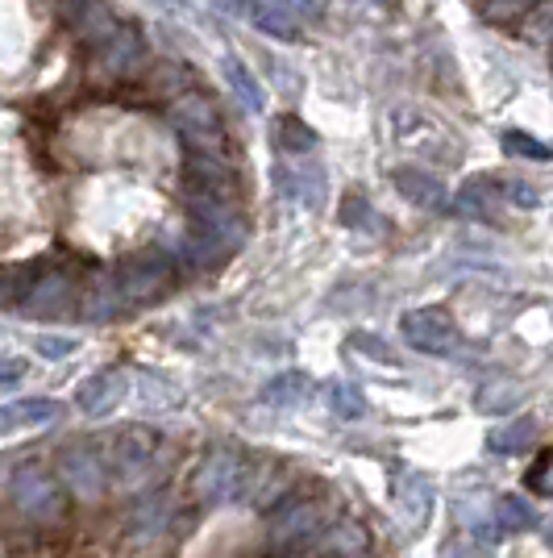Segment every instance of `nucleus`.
<instances>
[{
  "mask_svg": "<svg viewBox=\"0 0 553 558\" xmlns=\"http://www.w3.org/2000/svg\"><path fill=\"white\" fill-rule=\"evenodd\" d=\"M162 463V434L150 425H125L105 442V466H109V488L142 492Z\"/></svg>",
  "mask_w": 553,
  "mask_h": 558,
  "instance_id": "f257e3e1",
  "label": "nucleus"
},
{
  "mask_svg": "<svg viewBox=\"0 0 553 558\" xmlns=\"http://www.w3.org/2000/svg\"><path fill=\"white\" fill-rule=\"evenodd\" d=\"M9 500L13 509L22 512L25 521L38 525H54L67 517V488L59 480V471H50L42 459H22L9 475Z\"/></svg>",
  "mask_w": 553,
  "mask_h": 558,
  "instance_id": "f03ea898",
  "label": "nucleus"
},
{
  "mask_svg": "<svg viewBox=\"0 0 553 558\" xmlns=\"http://www.w3.org/2000/svg\"><path fill=\"white\" fill-rule=\"evenodd\" d=\"M254 488V463L237 450H208L187 475V492L200 505H230Z\"/></svg>",
  "mask_w": 553,
  "mask_h": 558,
  "instance_id": "7ed1b4c3",
  "label": "nucleus"
},
{
  "mask_svg": "<svg viewBox=\"0 0 553 558\" xmlns=\"http://www.w3.org/2000/svg\"><path fill=\"white\" fill-rule=\"evenodd\" d=\"M171 125L175 134L196 150V155H212L221 159L225 146H230V134H225V121H221V109L212 105V96L205 93H187L171 105Z\"/></svg>",
  "mask_w": 553,
  "mask_h": 558,
  "instance_id": "20e7f679",
  "label": "nucleus"
},
{
  "mask_svg": "<svg viewBox=\"0 0 553 558\" xmlns=\"http://www.w3.org/2000/svg\"><path fill=\"white\" fill-rule=\"evenodd\" d=\"M400 333H404V342L420 354H433V359H454L466 342H462V329L454 326V317L438 308V304H425V308H413V313H404V322H400Z\"/></svg>",
  "mask_w": 553,
  "mask_h": 558,
  "instance_id": "39448f33",
  "label": "nucleus"
},
{
  "mask_svg": "<svg viewBox=\"0 0 553 558\" xmlns=\"http://www.w3.org/2000/svg\"><path fill=\"white\" fill-rule=\"evenodd\" d=\"M59 480L71 496H79L84 505H93L105 496L109 488V466H105V454H96V446L79 442V446H63L59 450Z\"/></svg>",
  "mask_w": 553,
  "mask_h": 558,
  "instance_id": "423d86ee",
  "label": "nucleus"
},
{
  "mask_svg": "<svg viewBox=\"0 0 553 558\" xmlns=\"http://www.w3.org/2000/svg\"><path fill=\"white\" fill-rule=\"evenodd\" d=\"M116 279H121V292L130 304H150L167 296V288L175 283V267L162 255H138L116 271Z\"/></svg>",
  "mask_w": 553,
  "mask_h": 558,
  "instance_id": "0eeeda50",
  "label": "nucleus"
},
{
  "mask_svg": "<svg viewBox=\"0 0 553 558\" xmlns=\"http://www.w3.org/2000/svg\"><path fill=\"white\" fill-rule=\"evenodd\" d=\"M275 187L300 209H321L324 205V167L304 159H283L275 167Z\"/></svg>",
  "mask_w": 553,
  "mask_h": 558,
  "instance_id": "6e6552de",
  "label": "nucleus"
},
{
  "mask_svg": "<svg viewBox=\"0 0 553 558\" xmlns=\"http://www.w3.org/2000/svg\"><path fill=\"white\" fill-rule=\"evenodd\" d=\"M79 288H75V279L67 271H50V276L34 279V292H29V301L25 308L34 313V317H67L71 308H79Z\"/></svg>",
  "mask_w": 553,
  "mask_h": 558,
  "instance_id": "1a4fd4ad",
  "label": "nucleus"
},
{
  "mask_svg": "<svg viewBox=\"0 0 553 558\" xmlns=\"http://www.w3.org/2000/svg\"><path fill=\"white\" fill-rule=\"evenodd\" d=\"M63 13H67L71 29H75L84 43H93V47H100L105 38H113L116 29H121L116 13L105 0H63Z\"/></svg>",
  "mask_w": 553,
  "mask_h": 558,
  "instance_id": "9d476101",
  "label": "nucleus"
},
{
  "mask_svg": "<svg viewBox=\"0 0 553 558\" xmlns=\"http://www.w3.org/2000/svg\"><path fill=\"white\" fill-rule=\"evenodd\" d=\"M125 388H130V379L125 372H96L88 375L84 384H79V392H75V404L88 413V417H109L116 404L125 400Z\"/></svg>",
  "mask_w": 553,
  "mask_h": 558,
  "instance_id": "9b49d317",
  "label": "nucleus"
},
{
  "mask_svg": "<svg viewBox=\"0 0 553 558\" xmlns=\"http://www.w3.org/2000/svg\"><path fill=\"white\" fill-rule=\"evenodd\" d=\"M142 54H146V47H142V34L134 29V25H121L113 38H105L100 47H96V68H100V75H130V71L142 63Z\"/></svg>",
  "mask_w": 553,
  "mask_h": 558,
  "instance_id": "f8f14e48",
  "label": "nucleus"
},
{
  "mask_svg": "<svg viewBox=\"0 0 553 558\" xmlns=\"http://www.w3.org/2000/svg\"><path fill=\"white\" fill-rule=\"evenodd\" d=\"M392 180H395V192H400L408 205H416V209H425V213L450 209L445 184H441V180H433L429 171H420V167H395Z\"/></svg>",
  "mask_w": 553,
  "mask_h": 558,
  "instance_id": "ddd939ff",
  "label": "nucleus"
},
{
  "mask_svg": "<svg viewBox=\"0 0 553 558\" xmlns=\"http://www.w3.org/2000/svg\"><path fill=\"white\" fill-rule=\"evenodd\" d=\"M63 417V404L50 396H29L0 409V429H29V425H54Z\"/></svg>",
  "mask_w": 553,
  "mask_h": 558,
  "instance_id": "4468645a",
  "label": "nucleus"
},
{
  "mask_svg": "<svg viewBox=\"0 0 553 558\" xmlns=\"http://www.w3.org/2000/svg\"><path fill=\"white\" fill-rule=\"evenodd\" d=\"M250 22L258 25L262 34L279 38V43L300 38V17L292 13L287 0H250Z\"/></svg>",
  "mask_w": 553,
  "mask_h": 558,
  "instance_id": "2eb2a0df",
  "label": "nucleus"
},
{
  "mask_svg": "<svg viewBox=\"0 0 553 558\" xmlns=\"http://www.w3.org/2000/svg\"><path fill=\"white\" fill-rule=\"evenodd\" d=\"M130 301H125V292H121V279L116 276H100L84 292V301H79V313L88 317V322H113L116 313H125Z\"/></svg>",
  "mask_w": 553,
  "mask_h": 558,
  "instance_id": "dca6fc26",
  "label": "nucleus"
},
{
  "mask_svg": "<svg viewBox=\"0 0 553 558\" xmlns=\"http://www.w3.org/2000/svg\"><path fill=\"white\" fill-rule=\"evenodd\" d=\"M500 201H504V192L491 184V180H470V184L458 187V196H454L450 209L458 213V217H495Z\"/></svg>",
  "mask_w": 553,
  "mask_h": 558,
  "instance_id": "f3484780",
  "label": "nucleus"
},
{
  "mask_svg": "<svg viewBox=\"0 0 553 558\" xmlns=\"http://www.w3.org/2000/svg\"><path fill=\"white\" fill-rule=\"evenodd\" d=\"M537 442V421L532 417H520V421H507V425H495L491 434H487V450L491 454H520V450H529Z\"/></svg>",
  "mask_w": 553,
  "mask_h": 558,
  "instance_id": "a211bd4d",
  "label": "nucleus"
},
{
  "mask_svg": "<svg viewBox=\"0 0 553 558\" xmlns=\"http://www.w3.org/2000/svg\"><path fill=\"white\" fill-rule=\"evenodd\" d=\"M317 525H321V509H317L312 500H300V505H292V509L279 517L275 530H271V537H275L279 546H287V542H300V537H308Z\"/></svg>",
  "mask_w": 553,
  "mask_h": 558,
  "instance_id": "6ab92c4d",
  "label": "nucleus"
},
{
  "mask_svg": "<svg viewBox=\"0 0 553 558\" xmlns=\"http://www.w3.org/2000/svg\"><path fill=\"white\" fill-rule=\"evenodd\" d=\"M271 138L283 155H292V159H304V155H312V146H317V134L304 125L296 113H283L275 121V130H271Z\"/></svg>",
  "mask_w": 553,
  "mask_h": 558,
  "instance_id": "aec40b11",
  "label": "nucleus"
},
{
  "mask_svg": "<svg viewBox=\"0 0 553 558\" xmlns=\"http://www.w3.org/2000/svg\"><path fill=\"white\" fill-rule=\"evenodd\" d=\"M308 396H312V379H308L304 372H283L262 388V400L275 404V409H296V404H304Z\"/></svg>",
  "mask_w": 553,
  "mask_h": 558,
  "instance_id": "412c9836",
  "label": "nucleus"
},
{
  "mask_svg": "<svg viewBox=\"0 0 553 558\" xmlns=\"http://www.w3.org/2000/svg\"><path fill=\"white\" fill-rule=\"evenodd\" d=\"M225 80H230L233 96H237V105H242L246 113H262V109H267V96H262V88H258V80H254L237 59L225 63Z\"/></svg>",
  "mask_w": 553,
  "mask_h": 558,
  "instance_id": "4be33fe9",
  "label": "nucleus"
},
{
  "mask_svg": "<svg viewBox=\"0 0 553 558\" xmlns=\"http://www.w3.org/2000/svg\"><path fill=\"white\" fill-rule=\"evenodd\" d=\"M324 400H329V409H333V417H342V421H358V417H367V396L358 392L354 384H346V379H337V384H329V392H324Z\"/></svg>",
  "mask_w": 553,
  "mask_h": 558,
  "instance_id": "5701e85b",
  "label": "nucleus"
},
{
  "mask_svg": "<svg viewBox=\"0 0 553 558\" xmlns=\"http://www.w3.org/2000/svg\"><path fill=\"white\" fill-rule=\"evenodd\" d=\"M29 292H34V279L25 267H0V308H13V304L25 308Z\"/></svg>",
  "mask_w": 553,
  "mask_h": 558,
  "instance_id": "b1692460",
  "label": "nucleus"
},
{
  "mask_svg": "<svg viewBox=\"0 0 553 558\" xmlns=\"http://www.w3.org/2000/svg\"><path fill=\"white\" fill-rule=\"evenodd\" d=\"M475 4H479V17L487 22H516L537 9V0H475Z\"/></svg>",
  "mask_w": 553,
  "mask_h": 558,
  "instance_id": "393cba45",
  "label": "nucleus"
},
{
  "mask_svg": "<svg viewBox=\"0 0 553 558\" xmlns=\"http://www.w3.org/2000/svg\"><path fill=\"white\" fill-rule=\"evenodd\" d=\"M532 521H537V517H532V509L520 496H504V500L495 505V525H500V530H529Z\"/></svg>",
  "mask_w": 553,
  "mask_h": 558,
  "instance_id": "a878e982",
  "label": "nucleus"
},
{
  "mask_svg": "<svg viewBox=\"0 0 553 558\" xmlns=\"http://www.w3.org/2000/svg\"><path fill=\"white\" fill-rule=\"evenodd\" d=\"M504 150H507V155H520V159H541V163H545V159H553V146L537 142L532 134H516V130H512V134H504Z\"/></svg>",
  "mask_w": 553,
  "mask_h": 558,
  "instance_id": "bb28decb",
  "label": "nucleus"
},
{
  "mask_svg": "<svg viewBox=\"0 0 553 558\" xmlns=\"http://www.w3.org/2000/svg\"><path fill=\"white\" fill-rule=\"evenodd\" d=\"M342 221H346L349 230H367V233L379 230V217H370V205L362 196H349L346 205H342Z\"/></svg>",
  "mask_w": 553,
  "mask_h": 558,
  "instance_id": "cd10ccee",
  "label": "nucleus"
},
{
  "mask_svg": "<svg viewBox=\"0 0 553 558\" xmlns=\"http://www.w3.org/2000/svg\"><path fill=\"white\" fill-rule=\"evenodd\" d=\"M525 484H529L537 496H553V450H545V454H541V459L529 466Z\"/></svg>",
  "mask_w": 553,
  "mask_h": 558,
  "instance_id": "c85d7f7f",
  "label": "nucleus"
},
{
  "mask_svg": "<svg viewBox=\"0 0 553 558\" xmlns=\"http://www.w3.org/2000/svg\"><path fill=\"white\" fill-rule=\"evenodd\" d=\"M512 404H516V388H512V384H500V392L479 396V409H483V413H504Z\"/></svg>",
  "mask_w": 553,
  "mask_h": 558,
  "instance_id": "c756f323",
  "label": "nucleus"
},
{
  "mask_svg": "<svg viewBox=\"0 0 553 558\" xmlns=\"http://www.w3.org/2000/svg\"><path fill=\"white\" fill-rule=\"evenodd\" d=\"M500 192H504L507 205H520V209H537V201H541V196H537L529 184H520V180H507Z\"/></svg>",
  "mask_w": 553,
  "mask_h": 558,
  "instance_id": "7c9ffc66",
  "label": "nucleus"
},
{
  "mask_svg": "<svg viewBox=\"0 0 553 558\" xmlns=\"http://www.w3.org/2000/svg\"><path fill=\"white\" fill-rule=\"evenodd\" d=\"M38 350H42L47 359H67L71 350H75V342H71V338H59V333H42V338H38Z\"/></svg>",
  "mask_w": 553,
  "mask_h": 558,
  "instance_id": "2f4dec72",
  "label": "nucleus"
},
{
  "mask_svg": "<svg viewBox=\"0 0 553 558\" xmlns=\"http://www.w3.org/2000/svg\"><path fill=\"white\" fill-rule=\"evenodd\" d=\"M287 4H292V13L300 22H321L324 17V0H287Z\"/></svg>",
  "mask_w": 553,
  "mask_h": 558,
  "instance_id": "473e14b6",
  "label": "nucleus"
},
{
  "mask_svg": "<svg viewBox=\"0 0 553 558\" xmlns=\"http://www.w3.org/2000/svg\"><path fill=\"white\" fill-rule=\"evenodd\" d=\"M22 375H25V359H13V354L0 359V384H17Z\"/></svg>",
  "mask_w": 553,
  "mask_h": 558,
  "instance_id": "72a5a7b5",
  "label": "nucleus"
},
{
  "mask_svg": "<svg viewBox=\"0 0 553 558\" xmlns=\"http://www.w3.org/2000/svg\"><path fill=\"white\" fill-rule=\"evenodd\" d=\"M354 347L370 350V354H374V359H392V354H388V350H383V342H374V338H367V333H358V338H354Z\"/></svg>",
  "mask_w": 553,
  "mask_h": 558,
  "instance_id": "f704fd0d",
  "label": "nucleus"
},
{
  "mask_svg": "<svg viewBox=\"0 0 553 558\" xmlns=\"http://www.w3.org/2000/svg\"><path fill=\"white\" fill-rule=\"evenodd\" d=\"M545 542H550V546H553V525H550V530H545Z\"/></svg>",
  "mask_w": 553,
  "mask_h": 558,
  "instance_id": "c9c22d12",
  "label": "nucleus"
},
{
  "mask_svg": "<svg viewBox=\"0 0 553 558\" xmlns=\"http://www.w3.org/2000/svg\"><path fill=\"white\" fill-rule=\"evenodd\" d=\"M374 4H395V0H374Z\"/></svg>",
  "mask_w": 553,
  "mask_h": 558,
  "instance_id": "e433bc0d",
  "label": "nucleus"
},
{
  "mask_svg": "<svg viewBox=\"0 0 553 558\" xmlns=\"http://www.w3.org/2000/svg\"><path fill=\"white\" fill-rule=\"evenodd\" d=\"M0 558H4V550H0Z\"/></svg>",
  "mask_w": 553,
  "mask_h": 558,
  "instance_id": "4c0bfd02",
  "label": "nucleus"
}]
</instances>
